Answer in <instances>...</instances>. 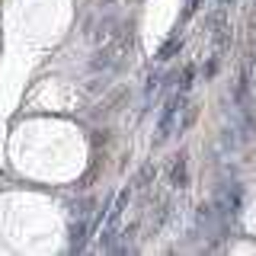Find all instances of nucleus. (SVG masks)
Returning a JSON list of instances; mask_svg holds the SVG:
<instances>
[{
  "mask_svg": "<svg viewBox=\"0 0 256 256\" xmlns=\"http://www.w3.org/2000/svg\"><path fill=\"white\" fill-rule=\"evenodd\" d=\"M186 93H182V90H176L173 96H170V100H166L164 102V112H160V122H157V144H164L166 138H170V134H173V128H176V118H180V112H182V106H186Z\"/></svg>",
  "mask_w": 256,
  "mask_h": 256,
  "instance_id": "f257e3e1",
  "label": "nucleus"
},
{
  "mask_svg": "<svg viewBox=\"0 0 256 256\" xmlns=\"http://www.w3.org/2000/svg\"><path fill=\"white\" fill-rule=\"evenodd\" d=\"M214 208H218V218L224 224V230L237 221L240 214V186L237 182H228V186L218 189V198H214Z\"/></svg>",
  "mask_w": 256,
  "mask_h": 256,
  "instance_id": "f03ea898",
  "label": "nucleus"
},
{
  "mask_svg": "<svg viewBox=\"0 0 256 256\" xmlns=\"http://www.w3.org/2000/svg\"><path fill=\"white\" fill-rule=\"evenodd\" d=\"M118 61H122V48L118 45H109V48H100L96 52V58L90 61V70L93 74H112V68H118Z\"/></svg>",
  "mask_w": 256,
  "mask_h": 256,
  "instance_id": "7ed1b4c3",
  "label": "nucleus"
},
{
  "mask_svg": "<svg viewBox=\"0 0 256 256\" xmlns=\"http://www.w3.org/2000/svg\"><path fill=\"white\" fill-rule=\"evenodd\" d=\"M170 186L173 189H186L189 186V160L186 154H180L173 160V166H170Z\"/></svg>",
  "mask_w": 256,
  "mask_h": 256,
  "instance_id": "20e7f679",
  "label": "nucleus"
},
{
  "mask_svg": "<svg viewBox=\"0 0 256 256\" xmlns=\"http://www.w3.org/2000/svg\"><path fill=\"white\" fill-rule=\"evenodd\" d=\"M90 230H93V228H90V221H86V218H77V224H70V250H74V253L84 250Z\"/></svg>",
  "mask_w": 256,
  "mask_h": 256,
  "instance_id": "39448f33",
  "label": "nucleus"
},
{
  "mask_svg": "<svg viewBox=\"0 0 256 256\" xmlns=\"http://www.w3.org/2000/svg\"><path fill=\"white\" fill-rule=\"evenodd\" d=\"M180 45H182L180 32H173V36H170V38H166V42H164V48H160V52H157V58H160V61L173 58V52H176V48H180Z\"/></svg>",
  "mask_w": 256,
  "mask_h": 256,
  "instance_id": "423d86ee",
  "label": "nucleus"
},
{
  "mask_svg": "<svg viewBox=\"0 0 256 256\" xmlns=\"http://www.w3.org/2000/svg\"><path fill=\"white\" fill-rule=\"evenodd\" d=\"M157 90H160V74L154 70V74L148 77V84H144V106H150V100H154Z\"/></svg>",
  "mask_w": 256,
  "mask_h": 256,
  "instance_id": "0eeeda50",
  "label": "nucleus"
},
{
  "mask_svg": "<svg viewBox=\"0 0 256 256\" xmlns=\"http://www.w3.org/2000/svg\"><path fill=\"white\" fill-rule=\"evenodd\" d=\"M192 84H196V64H186V70H182V80H180V90L189 93Z\"/></svg>",
  "mask_w": 256,
  "mask_h": 256,
  "instance_id": "6e6552de",
  "label": "nucleus"
},
{
  "mask_svg": "<svg viewBox=\"0 0 256 256\" xmlns=\"http://www.w3.org/2000/svg\"><path fill=\"white\" fill-rule=\"evenodd\" d=\"M192 122H196V106H189V102H186V106H182V118H180V134L186 132Z\"/></svg>",
  "mask_w": 256,
  "mask_h": 256,
  "instance_id": "1a4fd4ad",
  "label": "nucleus"
},
{
  "mask_svg": "<svg viewBox=\"0 0 256 256\" xmlns=\"http://www.w3.org/2000/svg\"><path fill=\"white\" fill-rule=\"evenodd\" d=\"M150 176H157V166L154 164H148L141 170V176H138V186H150Z\"/></svg>",
  "mask_w": 256,
  "mask_h": 256,
  "instance_id": "9d476101",
  "label": "nucleus"
},
{
  "mask_svg": "<svg viewBox=\"0 0 256 256\" xmlns=\"http://www.w3.org/2000/svg\"><path fill=\"white\" fill-rule=\"evenodd\" d=\"M218 58L221 54H212V58H208V64L202 68V74H205V80H212L214 77V70H218Z\"/></svg>",
  "mask_w": 256,
  "mask_h": 256,
  "instance_id": "9b49d317",
  "label": "nucleus"
},
{
  "mask_svg": "<svg viewBox=\"0 0 256 256\" xmlns=\"http://www.w3.org/2000/svg\"><path fill=\"white\" fill-rule=\"evenodd\" d=\"M198 6H202V0H189V6H186V16H192L198 10Z\"/></svg>",
  "mask_w": 256,
  "mask_h": 256,
  "instance_id": "f8f14e48",
  "label": "nucleus"
},
{
  "mask_svg": "<svg viewBox=\"0 0 256 256\" xmlns=\"http://www.w3.org/2000/svg\"><path fill=\"white\" fill-rule=\"evenodd\" d=\"M224 4H230V0H221V6H224Z\"/></svg>",
  "mask_w": 256,
  "mask_h": 256,
  "instance_id": "ddd939ff",
  "label": "nucleus"
}]
</instances>
